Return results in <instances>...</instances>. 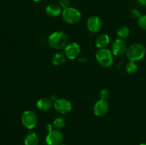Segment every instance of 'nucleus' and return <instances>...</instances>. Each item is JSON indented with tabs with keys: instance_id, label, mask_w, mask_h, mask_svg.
<instances>
[{
	"instance_id": "nucleus-1",
	"label": "nucleus",
	"mask_w": 146,
	"mask_h": 145,
	"mask_svg": "<svg viewBox=\"0 0 146 145\" xmlns=\"http://www.w3.org/2000/svg\"><path fill=\"white\" fill-rule=\"evenodd\" d=\"M48 44L56 50L65 48L68 44V36L63 31H55L48 36Z\"/></svg>"
},
{
	"instance_id": "nucleus-2",
	"label": "nucleus",
	"mask_w": 146,
	"mask_h": 145,
	"mask_svg": "<svg viewBox=\"0 0 146 145\" xmlns=\"http://www.w3.org/2000/svg\"><path fill=\"white\" fill-rule=\"evenodd\" d=\"M146 49L143 45L141 44H133L128 47L126 56L130 61H138L145 57Z\"/></svg>"
},
{
	"instance_id": "nucleus-3",
	"label": "nucleus",
	"mask_w": 146,
	"mask_h": 145,
	"mask_svg": "<svg viewBox=\"0 0 146 145\" xmlns=\"http://www.w3.org/2000/svg\"><path fill=\"white\" fill-rule=\"evenodd\" d=\"M96 58L98 63L104 68L111 67L113 63V54L108 48H100L96 53Z\"/></svg>"
},
{
	"instance_id": "nucleus-4",
	"label": "nucleus",
	"mask_w": 146,
	"mask_h": 145,
	"mask_svg": "<svg viewBox=\"0 0 146 145\" xmlns=\"http://www.w3.org/2000/svg\"><path fill=\"white\" fill-rule=\"evenodd\" d=\"M81 11L75 7H69L62 11L63 20L68 24H77L81 19Z\"/></svg>"
},
{
	"instance_id": "nucleus-5",
	"label": "nucleus",
	"mask_w": 146,
	"mask_h": 145,
	"mask_svg": "<svg viewBox=\"0 0 146 145\" xmlns=\"http://www.w3.org/2000/svg\"><path fill=\"white\" fill-rule=\"evenodd\" d=\"M38 122L37 115L32 110H26L21 116V123L25 128L32 129L36 126Z\"/></svg>"
},
{
	"instance_id": "nucleus-6",
	"label": "nucleus",
	"mask_w": 146,
	"mask_h": 145,
	"mask_svg": "<svg viewBox=\"0 0 146 145\" xmlns=\"http://www.w3.org/2000/svg\"><path fill=\"white\" fill-rule=\"evenodd\" d=\"M54 107L56 112L63 115H67L72 110L71 102L66 98H58L54 102Z\"/></svg>"
},
{
	"instance_id": "nucleus-7",
	"label": "nucleus",
	"mask_w": 146,
	"mask_h": 145,
	"mask_svg": "<svg viewBox=\"0 0 146 145\" xmlns=\"http://www.w3.org/2000/svg\"><path fill=\"white\" fill-rule=\"evenodd\" d=\"M64 140L63 134L58 129H52L48 132L46 137L47 145H61Z\"/></svg>"
},
{
	"instance_id": "nucleus-8",
	"label": "nucleus",
	"mask_w": 146,
	"mask_h": 145,
	"mask_svg": "<svg viewBox=\"0 0 146 145\" xmlns=\"http://www.w3.org/2000/svg\"><path fill=\"white\" fill-rule=\"evenodd\" d=\"M128 45L124 39L117 38L113 43L111 46V51L115 56H122L126 53Z\"/></svg>"
},
{
	"instance_id": "nucleus-9",
	"label": "nucleus",
	"mask_w": 146,
	"mask_h": 145,
	"mask_svg": "<svg viewBox=\"0 0 146 145\" xmlns=\"http://www.w3.org/2000/svg\"><path fill=\"white\" fill-rule=\"evenodd\" d=\"M81 53V47L77 43L68 44L64 48V55L69 60L76 59Z\"/></svg>"
},
{
	"instance_id": "nucleus-10",
	"label": "nucleus",
	"mask_w": 146,
	"mask_h": 145,
	"mask_svg": "<svg viewBox=\"0 0 146 145\" xmlns=\"http://www.w3.org/2000/svg\"><path fill=\"white\" fill-rule=\"evenodd\" d=\"M86 26L90 32L96 34L101 31L102 28V21L99 17L96 16H92L87 19Z\"/></svg>"
},
{
	"instance_id": "nucleus-11",
	"label": "nucleus",
	"mask_w": 146,
	"mask_h": 145,
	"mask_svg": "<svg viewBox=\"0 0 146 145\" xmlns=\"http://www.w3.org/2000/svg\"><path fill=\"white\" fill-rule=\"evenodd\" d=\"M109 106L106 100L100 99L97 101L94 106V113L97 117H104L108 112Z\"/></svg>"
},
{
	"instance_id": "nucleus-12",
	"label": "nucleus",
	"mask_w": 146,
	"mask_h": 145,
	"mask_svg": "<svg viewBox=\"0 0 146 145\" xmlns=\"http://www.w3.org/2000/svg\"><path fill=\"white\" fill-rule=\"evenodd\" d=\"M54 103L50 98H41L37 101L36 107L41 111H48L52 107Z\"/></svg>"
},
{
	"instance_id": "nucleus-13",
	"label": "nucleus",
	"mask_w": 146,
	"mask_h": 145,
	"mask_svg": "<svg viewBox=\"0 0 146 145\" xmlns=\"http://www.w3.org/2000/svg\"><path fill=\"white\" fill-rule=\"evenodd\" d=\"M62 9L59 4H50L46 7V13L51 17H57L62 13Z\"/></svg>"
},
{
	"instance_id": "nucleus-14",
	"label": "nucleus",
	"mask_w": 146,
	"mask_h": 145,
	"mask_svg": "<svg viewBox=\"0 0 146 145\" xmlns=\"http://www.w3.org/2000/svg\"><path fill=\"white\" fill-rule=\"evenodd\" d=\"M110 43L109 36L106 34H101L96 39V46L100 48H105Z\"/></svg>"
},
{
	"instance_id": "nucleus-15",
	"label": "nucleus",
	"mask_w": 146,
	"mask_h": 145,
	"mask_svg": "<svg viewBox=\"0 0 146 145\" xmlns=\"http://www.w3.org/2000/svg\"><path fill=\"white\" fill-rule=\"evenodd\" d=\"M24 145H38L39 137L36 133L31 132L28 134L24 139Z\"/></svg>"
},
{
	"instance_id": "nucleus-16",
	"label": "nucleus",
	"mask_w": 146,
	"mask_h": 145,
	"mask_svg": "<svg viewBox=\"0 0 146 145\" xmlns=\"http://www.w3.org/2000/svg\"><path fill=\"white\" fill-rule=\"evenodd\" d=\"M66 57L65 56L64 53H56L51 58V63L53 65H56V66H59V65H63L66 62Z\"/></svg>"
},
{
	"instance_id": "nucleus-17",
	"label": "nucleus",
	"mask_w": 146,
	"mask_h": 145,
	"mask_svg": "<svg viewBox=\"0 0 146 145\" xmlns=\"http://www.w3.org/2000/svg\"><path fill=\"white\" fill-rule=\"evenodd\" d=\"M117 36L118 38L121 39H124L127 38L130 34V29L127 26H121L117 30Z\"/></svg>"
},
{
	"instance_id": "nucleus-18",
	"label": "nucleus",
	"mask_w": 146,
	"mask_h": 145,
	"mask_svg": "<svg viewBox=\"0 0 146 145\" xmlns=\"http://www.w3.org/2000/svg\"><path fill=\"white\" fill-rule=\"evenodd\" d=\"M66 120L61 117H56L53 121V126L56 129H61L65 127Z\"/></svg>"
},
{
	"instance_id": "nucleus-19",
	"label": "nucleus",
	"mask_w": 146,
	"mask_h": 145,
	"mask_svg": "<svg viewBox=\"0 0 146 145\" xmlns=\"http://www.w3.org/2000/svg\"><path fill=\"white\" fill-rule=\"evenodd\" d=\"M125 71L128 74H134L138 71V65L134 61H129L125 65Z\"/></svg>"
},
{
	"instance_id": "nucleus-20",
	"label": "nucleus",
	"mask_w": 146,
	"mask_h": 145,
	"mask_svg": "<svg viewBox=\"0 0 146 145\" xmlns=\"http://www.w3.org/2000/svg\"><path fill=\"white\" fill-rule=\"evenodd\" d=\"M138 25L141 29L146 31V15H142L138 18Z\"/></svg>"
},
{
	"instance_id": "nucleus-21",
	"label": "nucleus",
	"mask_w": 146,
	"mask_h": 145,
	"mask_svg": "<svg viewBox=\"0 0 146 145\" xmlns=\"http://www.w3.org/2000/svg\"><path fill=\"white\" fill-rule=\"evenodd\" d=\"M99 97H100V99L101 100L106 101L110 97L109 91L106 89L101 90V92H100V94H99Z\"/></svg>"
},
{
	"instance_id": "nucleus-22",
	"label": "nucleus",
	"mask_w": 146,
	"mask_h": 145,
	"mask_svg": "<svg viewBox=\"0 0 146 145\" xmlns=\"http://www.w3.org/2000/svg\"><path fill=\"white\" fill-rule=\"evenodd\" d=\"M131 15L132 16V18H134V19H138L142 16L141 12L139 11V10L137 9H133L131 10Z\"/></svg>"
},
{
	"instance_id": "nucleus-23",
	"label": "nucleus",
	"mask_w": 146,
	"mask_h": 145,
	"mask_svg": "<svg viewBox=\"0 0 146 145\" xmlns=\"http://www.w3.org/2000/svg\"><path fill=\"white\" fill-rule=\"evenodd\" d=\"M59 6L61 9H65L70 7V1L69 0H59Z\"/></svg>"
},
{
	"instance_id": "nucleus-24",
	"label": "nucleus",
	"mask_w": 146,
	"mask_h": 145,
	"mask_svg": "<svg viewBox=\"0 0 146 145\" xmlns=\"http://www.w3.org/2000/svg\"><path fill=\"white\" fill-rule=\"evenodd\" d=\"M78 61L80 63H86L88 62V58H84V57H82V58H78Z\"/></svg>"
},
{
	"instance_id": "nucleus-25",
	"label": "nucleus",
	"mask_w": 146,
	"mask_h": 145,
	"mask_svg": "<svg viewBox=\"0 0 146 145\" xmlns=\"http://www.w3.org/2000/svg\"><path fill=\"white\" fill-rule=\"evenodd\" d=\"M139 4L142 6H146V0H138Z\"/></svg>"
},
{
	"instance_id": "nucleus-26",
	"label": "nucleus",
	"mask_w": 146,
	"mask_h": 145,
	"mask_svg": "<svg viewBox=\"0 0 146 145\" xmlns=\"http://www.w3.org/2000/svg\"><path fill=\"white\" fill-rule=\"evenodd\" d=\"M33 1H34V2L37 3V2H39V1H41V0H32Z\"/></svg>"
},
{
	"instance_id": "nucleus-27",
	"label": "nucleus",
	"mask_w": 146,
	"mask_h": 145,
	"mask_svg": "<svg viewBox=\"0 0 146 145\" xmlns=\"http://www.w3.org/2000/svg\"><path fill=\"white\" fill-rule=\"evenodd\" d=\"M139 145H146L145 143H141Z\"/></svg>"
},
{
	"instance_id": "nucleus-28",
	"label": "nucleus",
	"mask_w": 146,
	"mask_h": 145,
	"mask_svg": "<svg viewBox=\"0 0 146 145\" xmlns=\"http://www.w3.org/2000/svg\"><path fill=\"white\" fill-rule=\"evenodd\" d=\"M61 145H67V144H61Z\"/></svg>"
}]
</instances>
